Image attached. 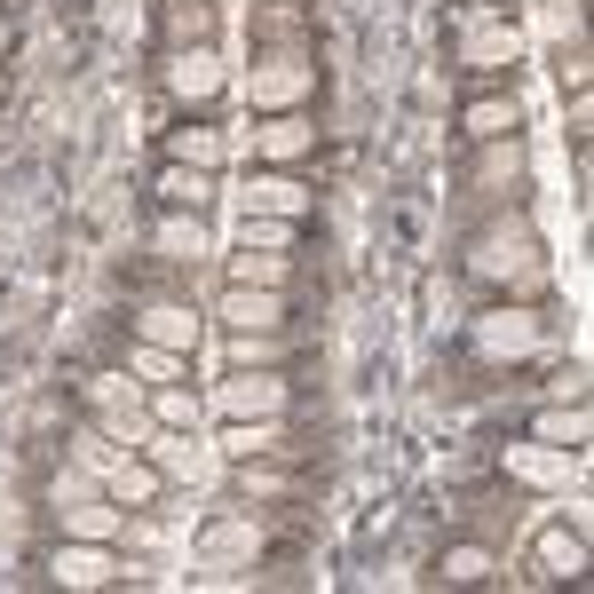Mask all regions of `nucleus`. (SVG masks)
Here are the masks:
<instances>
[{"instance_id": "f257e3e1", "label": "nucleus", "mask_w": 594, "mask_h": 594, "mask_svg": "<svg viewBox=\"0 0 594 594\" xmlns=\"http://www.w3.org/2000/svg\"><path fill=\"white\" fill-rule=\"evenodd\" d=\"M539 555L555 563V579H579V563H587V555H579V539H563V531H547V547H539Z\"/></svg>"}, {"instance_id": "f03ea898", "label": "nucleus", "mask_w": 594, "mask_h": 594, "mask_svg": "<svg viewBox=\"0 0 594 594\" xmlns=\"http://www.w3.org/2000/svg\"><path fill=\"white\" fill-rule=\"evenodd\" d=\"M515 127V103H476L468 111V135H507Z\"/></svg>"}, {"instance_id": "7ed1b4c3", "label": "nucleus", "mask_w": 594, "mask_h": 594, "mask_svg": "<svg viewBox=\"0 0 594 594\" xmlns=\"http://www.w3.org/2000/svg\"><path fill=\"white\" fill-rule=\"evenodd\" d=\"M159 198H167V206H198V198H206V183L175 167V175H159Z\"/></svg>"}, {"instance_id": "20e7f679", "label": "nucleus", "mask_w": 594, "mask_h": 594, "mask_svg": "<svg viewBox=\"0 0 594 594\" xmlns=\"http://www.w3.org/2000/svg\"><path fill=\"white\" fill-rule=\"evenodd\" d=\"M230 317H238V325H278V317H286V309H278V301H270V294H262V301L230 294Z\"/></svg>"}, {"instance_id": "39448f33", "label": "nucleus", "mask_w": 594, "mask_h": 594, "mask_svg": "<svg viewBox=\"0 0 594 594\" xmlns=\"http://www.w3.org/2000/svg\"><path fill=\"white\" fill-rule=\"evenodd\" d=\"M56 571H64L72 587H96V579H111V563H103V555H64Z\"/></svg>"}, {"instance_id": "423d86ee", "label": "nucleus", "mask_w": 594, "mask_h": 594, "mask_svg": "<svg viewBox=\"0 0 594 594\" xmlns=\"http://www.w3.org/2000/svg\"><path fill=\"white\" fill-rule=\"evenodd\" d=\"M175 88H183V96H214V72H206V56H183V72H175Z\"/></svg>"}, {"instance_id": "0eeeda50", "label": "nucleus", "mask_w": 594, "mask_h": 594, "mask_svg": "<svg viewBox=\"0 0 594 594\" xmlns=\"http://www.w3.org/2000/svg\"><path fill=\"white\" fill-rule=\"evenodd\" d=\"M151 333H159V341H191V317H183V309H151Z\"/></svg>"}, {"instance_id": "6e6552de", "label": "nucleus", "mask_w": 594, "mask_h": 594, "mask_svg": "<svg viewBox=\"0 0 594 594\" xmlns=\"http://www.w3.org/2000/svg\"><path fill=\"white\" fill-rule=\"evenodd\" d=\"M222 444H230V452H270V444H278V436H270V428H230V436H222Z\"/></svg>"}, {"instance_id": "1a4fd4ad", "label": "nucleus", "mask_w": 594, "mask_h": 594, "mask_svg": "<svg viewBox=\"0 0 594 594\" xmlns=\"http://www.w3.org/2000/svg\"><path fill=\"white\" fill-rule=\"evenodd\" d=\"M175 159H198V167H206V159H214V135H175Z\"/></svg>"}, {"instance_id": "9d476101", "label": "nucleus", "mask_w": 594, "mask_h": 594, "mask_svg": "<svg viewBox=\"0 0 594 594\" xmlns=\"http://www.w3.org/2000/svg\"><path fill=\"white\" fill-rule=\"evenodd\" d=\"M262 198H270V206H286V214H301V183H262Z\"/></svg>"}, {"instance_id": "9b49d317", "label": "nucleus", "mask_w": 594, "mask_h": 594, "mask_svg": "<svg viewBox=\"0 0 594 594\" xmlns=\"http://www.w3.org/2000/svg\"><path fill=\"white\" fill-rule=\"evenodd\" d=\"M270 151H301V119H278V127H270Z\"/></svg>"}, {"instance_id": "f8f14e48", "label": "nucleus", "mask_w": 594, "mask_h": 594, "mask_svg": "<svg viewBox=\"0 0 594 594\" xmlns=\"http://www.w3.org/2000/svg\"><path fill=\"white\" fill-rule=\"evenodd\" d=\"M230 404H278V381H254V389H230Z\"/></svg>"}]
</instances>
